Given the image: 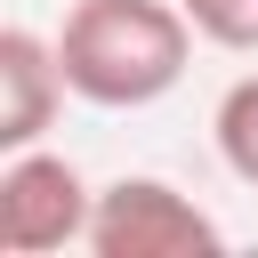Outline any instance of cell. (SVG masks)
Segmentation results:
<instances>
[{
  "label": "cell",
  "instance_id": "6da1fadb",
  "mask_svg": "<svg viewBox=\"0 0 258 258\" xmlns=\"http://www.w3.org/2000/svg\"><path fill=\"white\" fill-rule=\"evenodd\" d=\"M194 16L177 0H73L64 24H56V56H64V81L81 105L97 113H137V105H161L177 81H185V56H194Z\"/></svg>",
  "mask_w": 258,
  "mask_h": 258
},
{
  "label": "cell",
  "instance_id": "7a4b0ae2",
  "mask_svg": "<svg viewBox=\"0 0 258 258\" xmlns=\"http://www.w3.org/2000/svg\"><path fill=\"white\" fill-rule=\"evenodd\" d=\"M81 250H97V258H218L226 250V226L194 202V194H177L169 177H113V185H97V210H89V242Z\"/></svg>",
  "mask_w": 258,
  "mask_h": 258
},
{
  "label": "cell",
  "instance_id": "3957f363",
  "mask_svg": "<svg viewBox=\"0 0 258 258\" xmlns=\"http://www.w3.org/2000/svg\"><path fill=\"white\" fill-rule=\"evenodd\" d=\"M89 210H97V185L64 153L24 145L0 161V250L8 258H48L64 242H89Z\"/></svg>",
  "mask_w": 258,
  "mask_h": 258
},
{
  "label": "cell",
  "instance_id": "277c9868",
  "mask_svg": "<svg viewBox=\"0 0 258 258\" xmlns=\"http://www.w3.org/2000/svg\"><path fill=\"white\" fill-rule=\"evenodd\" d=\"M64 97H73V81H64L56 40H40V32L8 24V32H0V153L40 145V137L56 129Z\"/></svg>",
  "mask_w": 258,
  "mask_h": 258
},
{
  "label": "cell",
  "instance_id": "5b68a950",
  "mask_svg": "<svg viewBox=\"0 0 258 258\" xmlns=\"http://www.w3.org/2000/svg\"><path fill=\"white\" fill-rule=\"evenodd\" d=\"M210 137H218V161L258 194V73H242L226 97H218V113H210Z\"/></svg>",
  "mask_w": 258,
  "mask_h": 258
},
{
  "label": "cell",
  "instance_id": "8992f818",
  "mask_svg": "<svg viewBox=\"0 0 258 258\" xmlns=\"http://www.w3.org/2000/svg\"><path fill=\"white\" fill-rule=\"evenodd\" d=\"M194 16V32L210 48H234V56H258V0H177Z\"/></svg>",
  "mask_w": 258,
  "mask_h": 258
}]
</instances>
